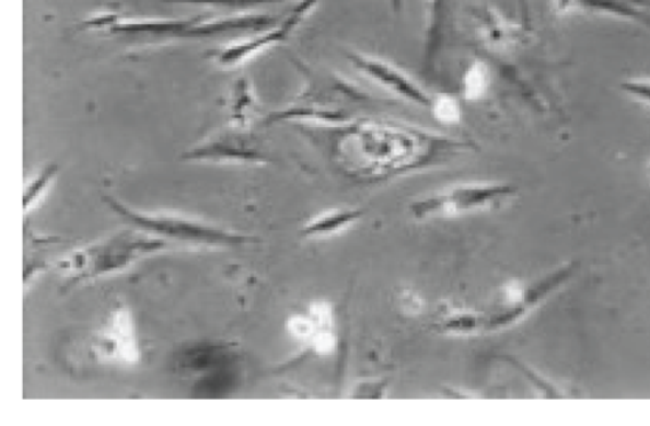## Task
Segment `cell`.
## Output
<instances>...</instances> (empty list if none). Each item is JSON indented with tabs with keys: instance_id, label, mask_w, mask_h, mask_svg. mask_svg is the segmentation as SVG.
I'll use <instances>...</instances> for the list:
<instances>
[{
	"instance_id": "cell-9",
	"label": "cell",
	"mask_w": 650,
	"mask_h": 426,
	"mask_svg": "<svg viewBox=\"0 0 650 426\" xmlns=\"http://www.w3.org/2000/svg\"><path fill=\"white\" fill-rule=\"evenodd\" d=\"M101 348L111 358L125 362L138 361L139 349L129 312L120 310L113 315L108 326L103 331Z\"/></svg>"
},
{
	"instance_id": "cell-6",
	"label": "cell",
	"mask_w": 650,
	"mask_h": 426,
	"mask_svg": "<svg viewBox=\"0 0 650 426\" xmlns=\"http://www.w3.org/2000/svg\"><path fill=\"white\" fill-rule=\"evenodd\" d=\"M182 158L186 161L217 163L256 164L266 161L265 154L262 153L249 130L236 128L233 125L213 131Z\"/></svg>"
},
{
	"instance_id": "cell-3",
	"label": "cell",
	"mask_w": 650,
	"mask_h": 426,
	"mask_svg": "<svg viewBox=\"0 0 650 426\" xmlns=\"http://www.w3.org/2000/svg\"><path fill=\"white\" fill-rule=\"evenodd\" d=\"M169 242L144 231H124L74 252L66 269L78 283L125 269L138 258L163 250ZM70 283V284H71Z\"/></svg>"
},
{
	"instance_id": "cell-19",
	"label": "cell",
	"mask_w": 650,
	"mask_h": 426,
	"mask_svg": "<svg viewBox=\"0 0 650 426\" xmlns=\"http://www.w3.org/2000/svg\"><path fill=\"white\" fill-rule=\"evenodd\" d=\"M311 318L320 329L328 330L333 323L330 306L324 302H316L311 307Z\"/></svg>"
},
{
	"instance_id": "cell-12",
	"label": "cell",
	"mask_w": 650,
	"mask_h": 426,
	"mask_svg": "<svg viewBox=\"0 0 650 426\" xmlns=\"http://www.w3.org/2000/svg\"><path fill=\"white\" fill-rule=\"evenodd\" d=\"M165 3L211 8L227 15L251 14L262 7L288 2V0H164Z\"/></svg>"
},
{
	"instance_id": "cell-17",
	"label": "cell",
	"mask_w": 650,
	"mask_h": 426,
	"mask_svg": "<svg viewBox=\"0 0 650 426\" xmlns=\"http://www.w3.org/2000/svg\"><path fill=\"white\" fill-rule=\"evenodd\" d=\"M315 321L312 318H304V315H293L289 321V330L293 337L299 341L312 342L318 331H316Z\"/></svg>"
},
{
	"instance_id": "cell-13",
	"label": "cell",
	"mask_w": 650,
	"mask_h": 426,
	"mask_svg": "<svg viewBox=\"0 0 650 426\" xmlns=\"http://www.w3.org/2000/svg\"><path fill=\"white\" fill-rule=\"evenodd\" d=\"M491 76L488 62L481 59H475L466 68L462 81V94L465 101L478 102L485 99L490 90Z\"/></svg>"
},
{
	"instance_id": "cell-18",
	"label": "cell",
	"mask_w": 650,
	"mask_h": 426,
	"mask_svg": "<svg viewBox=\"0 0 650 426\" xmlns=\"http://www.w3.org/2000/svg\"><path fill=\"white\" fill-rule=\"evenodd\" d=\"M620 89L629 96L650 105V79H626Z\"/></svg>"
},
{
	"instance_id": "cell-14",
	"label": "cell",
	"mask_w": 650,
	"mask_h": 426,
	"mask_svg": "<svg viewBox=\"0 0 650 426\" xmlns=\"http://www.w3.org/2000/svg\"><path fill=\"white\" fill-rule=\"evenodd\" d=\"M436 122L442 125L453 126L460 124L463 118V107L460 100L450 93H440L432 97L431 105L428 107Z\"/></svg>"
},
{
	"instance_id": "cell-20",
	"label": "cell",
	"mask_w": 650,
	"mask_h": 426,
	"mask_svg": "<svg viewBox=\"0 0 650 426\" xmlns=\"http://www.w3.org/2000/svg\"><path fill=\"white\" fill-rule=\"evenodd\" d=\"M313 346L320 354H330L336 349L337 341L329 330H321L313 337Z\"/></svg>"
},
{
	"instance_id": "cell-16",
	"label": "cell",
	"mask_w": 650,
	"mask_h": 426,
	"mask_svg": "<svg viewBox=\"0 0 650 426\" xmlns=\"http://www.w3.org/2000/svg\"><path fill=\"white\" fill-rule=\"evenodd\" d=\"M58 168L55 164L47 165L42 172H38L33 181L27 185L25 192V211L34 208V205L42 199L53 179L57 175Z\"/></svg>"
},
{
	"instance_id": "cell-7",
	"label": "cell",
	"mask_w": 650,
	"mask_h": 426,
	"mask_svg": "<svg viewBox=\"0 0 650 426\" xmlns=\"http://www.w3.org/2000/svg\"><path fill=\"white\" fill-rule=\"evenodd\" d=\"M347 59L356 69L360 70V73L378 84L380 89L395 94V96L409 102V104L430 107L431 94L416 79L411 78L406 70L394 65V62L376 57V55L355 50L347 53Z\"/></svg>"
},
{
	"instance_id": "cell-21",
	"label": "cell",
	"mask_w": 650,
	"mask_h": 426,
	"mask_svg": "<svg viewBox=\"0 0 650 426\" xmlns=\"http://www.w3.org/2000/svg\"><path fill=\"white\" fill-rule=\"evenodd\" d=\"M390 3L394 13H401L403 11L404 3H406V0H390Z\"/></svg>"
},
{
	"instance_id": "cell-11",
	"label": "cell",
	"mask_w": 650,
	"mask_h": 426,
	"mask_svg": "<svg viewBox=\"0 0 650 426\" xmlns=\"http://www.w3.org/2000/svg\"><path fill=\"white\" fill-rule=\"evenodd\" d=\"M228 110L230 125L249 130L253 120L259 114L260 105L255 89L248 78L236 79L229 93Z\"/></svg>"
},
{
	"instance_id": "cell-4",
	"label": "cell",
	"mask_w": 650,
	"mask_h": 426,
	"mask_svg": "<svg viewBox=\"0 0 650 426\" xmlns=\"http://www.w3.org/2000/svg\"><path fill=\"white\" fill-rule=\"evenodd\" d=\"M514 193L506 184H455L411 203L409 209L417 219L455 218L499 209Z\"/></svg>"
},
{
	"instance_id": "cell-10",
	"label": "cell",
	"mask_w": 650,
	"mask_h": 426,
	"mask_svg": "<svg viewBox=\"0 0 650 426\" xmlns=\"http://www.w3.org/2000/svg\"><path fill=\"white\" fill-rule=\"evenodd\" d=\"M363 217L359 208H332L309 219L301 233L307 239H329L352 228Z\"/></svg>"
},
{
	"instance_id": "cell-15",
	"label": "cell",
	"mask_w": 650,
	"mask_h": 426,
	"mask_svg": "<svg viewBox=\"0 0 650 426\" xmlns=\"http://www.w3.org/2000/svg\"><path fill=\"white\" fill-rule=\"evenodd\" d=\"M451 0H430L431 19L428 21L427 44L428 51L432 54L436 46L441 43L443 36V28H445L446 12L449 10Z\"/></svg>"
},
{
	"instance_id": "cell-22",
	"label": "cell",
	"mask_w": 650,
	"mask_h": 426,
	"mask_svg": "<svg viewBox=\"0 0 650 426\" xmlns=\"http://www.w3.org/2000/svg\"><path fill=\"white\" fill-rule=\"evenodd\" d=\"M649 170H650V164H649Z\"/></svg>"
},
{
	"instance_id": "cell-1",
	"label": "cell",
	"mask_w": 650,
	"mask_h": 426,
	"mask_svg": "<svg viewBox=\"0 0 650 426\" xmlns=\"http://www.w3.org/2000/svg\"><path fill=\"white\" fill-rule=\"evenodd\" d=\"M265 13L223 15L206 19H139L116 13H98L84 20V30L103 31L135 46L161 45L177 39H208L221 36L257 34L277 23Z\"/></svg>"
},
{
	"instance_id": "cell-5",
	"label": "cell",
	"mask_w": 650,
	"mask_h": 426,
	"mask_svg": "<svg viewBox=\"0 0 650 426\" xmlns=\"http://www.w3.org/2000/svg\"><path fill=\"white\" fill-rule=\"evenodd\" d=\"M320 0H299L285 18L260 33L252 34L235 42L209 50L206 57L221 68H237L258 57L262 53L272 49L291 37L303 25L309 15L318 7Z\"/></svg>"
},
{
	"instance_id": "cell-8",
	"label": "cell",
	"mask_w": 650,
	"mask_h": 426,
	"mask_svg": "<svg viewBox=\"0 0 650 426\" xmlns=\"http://www.w3.org/2000/svg\"><path fill=\"white\" fill-rule=\"evenodd\" d=\"M480 38L490 49L509 50L516 45L522 36L521 28L491 7H479L474 12Z\"/></svg>"
},
{
	"instance_id": "cell-2",
	"label": "cell",
	"mask_w": 650,
	"mask_h": 426,
	"mask_svg": "<svg viewBox=\"0 0 650 426\" xmlns=\"http://www.w3.org/2000/svg\"><path fill=\"white\" fill-rule=\"evenodd\" d=\"M107 207L149 234L165 241L191 244L204 247H233L255 241L253 237L243 235L224 227L205 222L202 219L178 215L174 211H140L128 207L115 196L103 197Z\"/></svg>"
}]
</instances>
